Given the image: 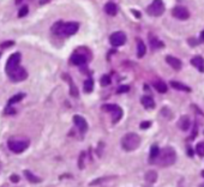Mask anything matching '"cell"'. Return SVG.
<instances>
[{
	"instance_id": "cell-4",
	"label": "cell",
	"mask_w": 204,
	"mask_h": 187,
	"mask_svg": "<svg viewBox=\"0 0 204 187\" xmlns=\"http://www.w3.org/2000/svg\"><path fill=\"white\" fill-rule=\"evenodd\" d=\"M102 109L105 112L112 113V122L113 124H117L122 118V109L117 104H103Z\"/></svg>"
},
{
	"instance_id": "cell-9",
	"label": "cell",
	"mask_w": 204,
	"mask_h": 187,
	"mask_svg": "<svg viewBox=\"0 0 204 187\" xmlns=\"http://www.w3.org/2000/svg\"><path fill=\"white\" fill-rule=\"evenodd\" d=\"M9 148L11 151H13L16 154L23 152L28 148V143L24 140H10L9 142Z\"/></svg>"
},
{
	"instance_id": "cell-30",
	"label": "cell",
	"mask_w": 204,
	"mask_h": 187,
	"mask_svg": "<svg viewBox=\"0 0 204 187\" xmlns=\"http://www.w3.org/2000/svg\"><path fill=\"white\" fill-rule=\"evenodd\" d=\"M150 40H151V47H152V48H154V47H155V48H156V47H162L163 46L162 43H160V41H157L156 39L154 40L152 36H150Z\"/></svg>"
},
{
	"instance_id": "cell-34",
	"label": "cell",
	"mask_w": 204,
	"mask_h": 187,
	"mask_svg": "<svg viewBox=\"0 0 204 187\" xmlns=\"http://www.w3.org/2000/svg\"><path fill=\"white\" fill-rule=\"evenodd\" d=\"M12 44H13L12 41H9V42H6V43H2V44H1V47H2V48H5V47H10V46H12Z\"/></svg>"
},
{
	"instance_id": "cell-1",
	"label": "cell",
	"mask_w": 204,
	"mask_h": 187,
	"mask_svg": "<svg viewBox=\"0 0 204 187\" xmlns=\"http://www.w3.org/2000/svg\"><path fill=\"white\" fill-rule=\"evenodd\" d=\"M79 28L78 23L76 22H68V23H63V22H56L52 27V31L55 35H61V36H71L77 32Z\"/></svg>"
},
{
	"instance_id": "cell-29",
	"label": "cell",
	"mask_w": 204,
	"mask_h": 187,
	"mask_svg": "<svg viewBox=\"0 0 204 187\" xmlns=\"http://www.w3.org/2000/svg\"><path fill=\"white\" fill-rule=\"evenodd\" d=\"M28 11H29V9H28V6H23L21 10H19V12H18V16L22 18V17H24V16H27L28 14Z\"/></svg>"
},
{
	"instance_id": "cell-26",
	"label": "cell",
	"mask_w": 204,
	"mask_h": 187,
	"mask_svg": "<svg viewBox=\"0 0 204 187\" xmlns=\"http://www.w3.org/2000/svg\"><path fill=\"white\" fill-rule=\"evenodd\" d=\"M24 97V94H17V95H14L13 97H11L10 101H9V104H13V103H17V102H19V101L22 100Z\"/></svg>"
},
{
	"instance_id": "cell-36",
	"label": "cell",
	"mask_w": 204,
	"mask_h": 187,
	"mask_svg": "<svg viewBox=\"0 0 204 187\" xmlns=\"http://www.w3.org/2000/svg\"><path fill=\"white\" fill-rule=\"evenodd\" d=\"M199 41L201 42H204V30L201 32V36H199Z\"/></svg>"
},
{
	"instance_id": "cell-10",
	"label": "cell",
	"mask_w": 204,
	"mask_h": 187,
	"mask_svg": "<svg viewBox=\"0 0 204 187\" xmlns=\"http://www.w3.org/2000/svg\"><path fill=\"white\" fill-rule=\"evenodd\" d=\"M172 14H173L175 18L180 19V21H185V19H187V18L190 17V13H189L187 9H185L184 6H175V7L172 10Z\"/></svg>"
},
{
	"instance_id": "cell-14",
	"label": "cell",
	"mask_w": 204,
	"mask_h": 187,
	"mask_svg": "<svg viewBox=\"0 0 204 187\" xmlns=\"http://www.w3.org/2000/svg\"><path fill=\"white\" fill-rule=\"evenodd\" d=\"M71 62H72L73 65L81 66V65H84V64L87 62V58L84 57V55H82V54L76 53V54H73V55L71 57Z\"/></svg>"
},
{
	"instance_id": "cell-37",
	"label": "cell",
	"mask_w": 204,
	"mask_h": 187,
	"mask_svg": "<svg viewBox=\"0 0 204 187\" xmlns=\"http://www.w3.org/2000/svg\"><path fill=\"white\" fill-rule=\"evenodd\" d=\"M49 0H40V4L41 5H44V4H47Z\"/></svg>"
},
{
	"instance_id": "cell-39",
	"label": "cell",
	"mask_w": 204,
	"mask_h": 187,
	"mask_svg": "<svg viewBox=\"0 0 204 187\" xmlns=\"http://www.w3.org/2000/svg\"><path fill=\"white\" fill-rule=\"evenodd\" d=\"M202 176H203V178H204V170H203V172H202Z\"/></svg>"
},
{
	"instance_id": "cell-31",
	"label": "cell",
	"mask_w": 204,
	"mask_h": 187,
	"mask_svg": "<svg viewBox=\"0 0 204 187\" xmlns=\"http://www.w3.org/2000/svg\"><path fill=\"white\" fill-rule=\"evenodd\" d=\"M129 90H130V86L129 85H121L117 90V92H118V94H124V92H127Z\"/></svg>"
},
{
	"instance_id": "cell-12",
	"label": "cell",
	"mask_w": 204,
	"mask_h": 187,
	"mask_svg": "<svg viewBox=\"0 0 204 187\" xmlns=\"http://www.w3.org/2000/svg\"><path fill=\"white\" fill-rule=\"evenodd\" d=\"M191 64L199 72H204V59L199 55H196L191 59Z\"/></svg>"
},
{
	"instance_id": "cell-38",
	"label": "cell",
	"mask_w": 204,
	"mask_h": 187,
	"mask_svg": "<svg viewBox=\"0 0 204 187\" xmlns=\"http://www.w3.org/2000/svg\"><path fill=\"white\" fill-rule=\"evenodd\" d=\"M21 1L22 0H16V4H21Z\"/></svg>"
},
{
	"instance_id": "cell-19",
	"label": "cell",
	"mask_w": 204,
	"mask_h": 187,
	"mask_svg": "<svg viewBox=\"0 0 204 187\" xmlns=\"http://www.w3.org/2000/svg\"><path fill=\"white\" fill-rule=\"evenodd\" d=\"M171 86L174 88V89H177V90H181V91H187V92L191 91V89L189 86H186L185 84H181V83H179V82H174V80L171 82Z\"/></svg>"
},
{
	"instance_id": "cell-35",
	"label": "cell",
	"mask_w": 204,
	"mask_h": 187,
	"mask_svg": "<svg viewBox=\"0 0 204 187\" xmlns=\"http://www.w3.org/2000/svg\"><path fill=\"white\" fill-rule=\"evenodd\" d=\"M132 11V13L135 14V17H137V18H140V13L138 12V11H136V10H131Z\"/></svg>"
},
{
	"instance_id": "cell-15",
	"label": "cell",
	"mask_w": 204,
	"mask_h": 187,
	"mask_svg": "<svg viewBox=\"0 0 204 187\" xmlns=\"http://www.w3.org/2000/svg\"><path fill=\"white\" fill-rule=\"evenodd\" d=\"M178 125H179V127L183 129V131H186V129L190 127V118L187 115L181 116L180 120H179V122H178Z\"/></svg>"
},
{
	"instance_id": "cell-7",
	"label": "cell",
	"mask_w": 204,
	"mask_h": 187,
	"mask_svg": "<svg viewBox=\"0 0 204 187\" xmlns=\"http://www.w3.org/2000/svg\"><path fill=\"white\" fill-rule=\"evenodd\" d=\"M109 42L114 47H120V46H122L124 43L126 42V35L122 31H117V32L110 35Z\"/></svg>"
},
{
	"instance_id": "cell-16",
	"label": "cell",
	"mask_w": 204,
	"mask_h": 187,
	"mask_svg": "<svg viewBox=\"0 0 204 187\" xmlns=\"http://www.w3.org/2000/svg\"><path fill=\"white\" fill-rule=\"evenodd\" d=\"M140 102H142V104H143L147 109H152V108L155 107V102H154L151 96H143Z\"/></svg>"
},
{
	"instance_id": "cell-23",
	"label": "cell",
	"mask_w": 204,
	"mask_h": 187,
	"mask_svg": "<svg viewBox=\"0 0 204 187\" xmlns=\"http://www.w3.org/2000/svg\"><path fill=\"white\" fill-rule=\"evenodd\" d=\"M155 89L159 91V92H161V94H164V92H167V85L163 83V82H156L155 84Z\"/></svg>"
},
{
	"instance_id": "cell-2",
	"label": "cell",
	"mask_w": 204,
	"mask_h": 187,
	"mask_svg": "<svg viewBox=\"0 0 204 187\" xmlns=\"http://www.w3.org/2000/svg\"><path fill=\"white\" fill-rule=\"evenodd\" d=\"M177 159V154H175V150L171 146H166L163 148L162 150L160 151L159 154V157H157V161H159V164L161 167H169L172 166Z\"/></svg>"
},
{
	"instance_id": "cell-24",
	"label": "cell",
	"mask_w": 204,
	"mask_h": 187,
	"mask_svg": "<svg viewBox=\"0 0 204 187\" xmlns=\"http://www.w3.org/2000/svg\"><path fill=\"white\" fill-rule=\"evenodd\" d=\"M67 82L70 83V86H71V90H70L71 95H72V96H75V97H77V96H78V90H77V88H76V85L73 84V82L71 80V78H70V77H67Z\"/></svg>"
},
{
	"instance_id": "cell-18",
	"label": "cell",
	"mask_w": 204,
	"mask_h": 187,
	"mask_svg": "<svg viewBox=\"0 0 204 187\" xmlns=\"http://www.w3.org/2000/svg\"><path fill=\"white\" fill-rule=\"evenodd\" d=\"M145 52H147L145 44L143 43L142 40H138V43H137V55H138V58L144 57V55H145Z\"/></svg>"
},
{
	"instance_id": "cell-11",
	"label": "cell",
	"mask_w": 204,
	"mask_h": 187,
	"mask_svg": "<svg viewBox=\"0 0 204 187\" xmlns=\"http://www.w3.org/2000/svg\"><path fill=\"white\" fill-rule=\"evenodd\" d=\"M73 122H75V125L78 127V129L81 131L82 133H85L87 132V129H88V124H87V121H85V119L81 116V115H75L73 116Z\"/></svg>"
},
{
	"instance_id": "cell-3",
	"label": "cell",
	"mask_w": 204,
	"mask_h": 187,
	"mask_svg": "<svg viewBox=\"0 0 204 187\" xmlns=\"http://www.w3.org/2000/svg\"><path fill=\"white\" fill-rule=\"evenodd\" d=\"M140 145V138L136 133H127L122 137L121 146L126 151H133Z\"/></svg>"
},
{
	"instance_id": "cell-20",
	"label": "cell",
	"mask_w": 204,
	"mask_h": 187,
	"mask_svg": "<svg viewBox=\"0 0 204 187\" xmlns=\"http://www.w3.org/2000/svg\"><path fill=\"white\" fill-rule=\"evenodd\" d=\"M159 154H160V149L157 145H152L151 146V150H150V162H154L156 158L159 157Z\"/></svg>"
},
{
	"instance_id": "cell-25",
	"label": "cell",
	"mask_w": 204,
	"mask_h": 187,
	"mask_svg": "<svg viewBox=\"0 0 204 187\" xmlns=\"http://www.w3.org/2000/svg\"><path fill=\"white\" fill-rule=\"evenodd\" d=\"M24 174H25V176H27V179L29 180V181H31V182H40V178H37V176H35V175H33L31 173L29 172V170H25L24 172Z\"/></svg>"
},
{
	"instance_id": "cell-13",
	"label": "cell",
	"mask_w": 204,
	"mask_h": 187,
	"mask_svg": "<svg viewBox=\"0 0 204 187\" xmlns=\"http://www.w3.org/2000/svg\"><path fill=\"white\" fill-rule=\"evenodd\" d=\"M166 61H167L174 70H180L181 66H183L181 61H180L178 58H174V57H172V55H168V57L166 58Z\"/></svg>"
},
{
	"instance_id": "cell-32",
	"label": "cell",
	"mask_w": 204,
	"mask_h": 187,
	"mask_svg": "<svg viewBox=\"0 0 204 187\" xmlns=\"http://www.w3.org/2000/svg\"><path fill=\"white\" fill-rule=\"evenodd\" d=\"M150 125H151L150 121H143L140 124V129H148V127H150Z\"/></svg>"
},
{
	"instance_id": "cell-33",
	"label": "cell",
	"mask_w": 204,
	"mask_h": 187,
	"mask_svg": "<svg viewBox=\"0 0 204 187\" xmlns=\"http://www.w3.org/2000/svg\"><path fill=\"white\" fill-rule=\"evenodd\" d=\"M11 181L12 182H18L19 181V176L18 175H11Z\"/></svg>"
},
{
	"instance_id": "cell-21",
	"label": "cell",
	"mask_w": 204,
	"mask_h": 187,
	"mask_svg": "<svg viewBox=\"0 0 204 187\" xmlns=\"http://www.w3.org/2000/svg\"><path fill=\"white\" fill-rule=\"evenodd\" d=\"M93 89H94V82H93L91 78H89V79H87L84 82V91L89 94V92L93 91Z\"/></svg>"
},
{
	"instance_id": "cell-27",
	"label": "cell",
	"mask_w": 204,
	"mask_h": 187,
	"mask_svg": "<svg viewBox=\"0 0 204 187\" xmlns=\"http://www.w3.org/2000/svg\"><path fill=\"white\" fill-rule=\"evenodd\" d=\"M196 151L199 156H204V142H201V143L197 144L196 146Z\"/></svg>"
},
{
	"instance_id": "cell-5",
	"label": "cell",
	"mask_w": 204,
	"mask_h": 187,
	"mask_svg": "<svg viewBox=\"0 0 204 187\" xmlns=\"http://www.w3.org/2000/svg\"><path fill=\"white\" fill-rule=\"evenodd\" d=\"M148 13L154 17H159L164 12V4L162 0H154L148 7Z\"/></svg>"
},
{
	"instance_id": "cell-6",
	"label": "cell",
	"mask_w": 204,
	"mask_h": 187,
	"mask_svg": "<svg viewBox=\"0 0 204 187\" xmlns=\"http://www.w3.org/2000/svg\"><path fill=\"white\" fill-rule=\"evenodd\" d=\"M19 61H21V54L19 53H13L12 55H10V58L6 61V66H5V71L6 73H11V72L16 70L19 66Z\"/></svg>"
},
{
	"instance_id": "cell-17",
	"label": "cell",
	"mask_w": 204,
	"mask_h": 187,
	"mask_svg": "<svg viewBox=\"0 0 204 187\" xmlns=\"http://www.w3.org/2000/svg\"><path fill=\"white\" fill-rule=\"evenodd\" d=\"M105 11L109 16H115L117 14V5L114 2H112V1H109V2H107L105 5Z\"/></svg>"
},
{
	"instance_id": "cell-22",
	"label": "cell",
	"mask_w": 204,
	"mask_h": 187,
	"mask_svg": "<svg viewBox=\"0 0 204 187\" xmlns=\"http://www.w3.org/2000/svg\"><path fill=\"white\" fill-rule=\"evenodd\" d=\"M156 179H157V174L155 172H152V170H150L145 174V180L150 182V184H152V182H155L156 181Z\"/></svg>"
},
{
	"instance_id": "cell-28",
	"label": "cell",
	"mask_w": 204,
	"mask_h": 187,
	"mask_svg": "<svg viewBox=\"0 0 204 187\" xmlns=\"http://www.w3.org/2000/svg\"><path fill=\"white\" fill-rule=\"evenodd\" d=\"M109 84H110V77L109 76H102V78H101V85L107 86Z\"/></svg>"
},
{
	"instance_id": "cell-40",
	"label": "cell",
	"mask_w": 204,
	"mask_h": 187,
	"mask_svg": "<svg viewBox=\"0 0 204 187\" xmlns=\"http://www.w3.org/2000/svg\"><path fill=\"white\" fill-rule=\"evenodd\" d=\"M199 187H204V184H203V185H201V186H199Z\"/></svg>"
},
{
	"instance_id": "cell-8",
	"label": "cell",
	"mask_w": 204,
	"mask_h": 187,
	"mask_svg": "<svg viewBox=\"0 0 204 187\" xmlns=\"http://www.w3.org/2000/svg\"><path fill=\"white\" fill-rule=\"evenodd\" d=\"M9 77L12 82H22L28 77V73L23 67L18 66L16 70H13L11 73H9Z\"/></svg>"
}]
</instances>
